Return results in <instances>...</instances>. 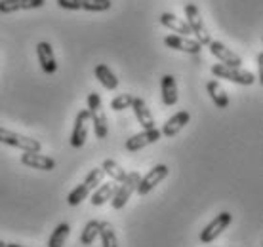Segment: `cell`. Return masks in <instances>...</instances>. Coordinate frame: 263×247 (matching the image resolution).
<instances>
[{"instance_id": "6da1fadb", "label": "cell", "mask_w": 263, "mask_h": 247, "mask_svg": "<svg viewBox=\"0 0 263 247\" xmlns=\"http://www.w3.org/2000/svg\"><path fill=\"white\" fill-rule=\"evenodd\" d=\"M88 114H90V123H93V133L98 139H105L109 133V123H107V116L101 107V97L99 93L92 91L88 95Z\"/></svg>"}, {"instance_id": "7a4b0ae2", "label": "cell", "mask_w": 263, "mask_h": 247, "mask_svg": "<svg viewBox=\"0 0 263 247\" xmlns=\"http://www.w3.org/2000/svg\"><path fill=\"white\" fill-rule=\"evenodd\" d=\"M185 17H187V25L191 29V34L197 36V42L200 46H208L212 42V36L208 33V29L204 25V19L200 15V10H198L195 4H187L185 6Z\"/></svg>"}, {"instance_id": "3957f363", "label": "cell", "mask_w": 263, "mask_h": 247, "mask_svg": "<svg viewBox=\"0 0 263 247\" xmlns=\"http://www.w3.org/2000/svg\"><path fill=\"white\" fill-rule=\"evenodd\" d=\"M210 71L216 78L229 80V82H235V84H240V86H252L254 82H256L254 72L242 71V69H237V67H229V65L217 63V65L212 67Z\"/></svg>"}, {"instance_id": "277c9868", "label": "cell", "mask_w": 263, "mask_h": 247, "mask_svg": "<svg viewBox=\"0 0 263 247\" xmlns=\"http://www.w3.org/2000/svg\"><path fill=\"white\" fill-rule=\"evenodd\" d=\"M0 143L8 145V147H15V149L23 150V152H40L42 145L36 139H31V137L20 135L12 130H6L0 126Z\"/></svg>"}, {"instance_id": "5b68a950", "label": "cell", "mask_w": 263, "mask_h": 247, "mask_svg": "<svg viewBox=\"0 0 263 247\" xmlns=\"http://www.w3.org/2000/svg\"><path fill=\"white\" fill-rule=\"evenodd\" d=\"M139 173L138 171H130L128 175H126V179L122 182H120V187H117V190H115V196L111 198V203L115 209H122L128 203V200H130V196L136 192V187H138L139 182Z\"/></svg>"}, {"instance_id": "8992f818", "label": "cell", "mask_w": 263, "mask_h": 247, "mask_svg": "<svg viewBox=\"0 0 263 247\" xmlns=\"http://www.w3.org/2000/svg\"><path fill=\"white\" fill-rule=\"evenodd\" d=\"M168 173H170V169L166 168L164 163H158V166H155L153 169H149V171H147V175L139 179L138 187H136V192H138L139 196L149 194V192H151L157 184H160V182L164 181L166 177H168Z\"/></svg>"}, {"instance_id": "52a82bcc", "label": "cell", "mask_w": 263, "mask_h": 247, "mask_svg": "<svg viewBox=\"0 0 263 247\" xmlns=\"http://www.w3.org/2000/svg\"><path fill=\"white\" fill-rule=\"evenodd\" d=\"M231 221H233V215L229 211H221L219 215H216V219L208 227H204V230H200V243H212V241H216L217 236L221 234L225 228L231 224Z\"/></svg>"}, {"instance_id": "ba28073f", "label": "cell", "mask_w": 263, "mask_h": 247, "mask_svg": "<svg viewBox=\"0 0 263 247\" xmlns=\"http://www.w3.org/2000/svg\"><path fill=\"white\" fill-rule=\"evenodd\" d=\"M160 131L157 128H153V130H143L141 133H136V135H132L128 141H126L124 149L128 152H138V150L145 149V147H149V145L157 143L158 139H160Z\"/></svg>"}, {"instance_id": "9c48e42d", "label": "cell", "mask_w": 263, "mask_h": 247, "mask_svg": "<svg viewBox=\"0 0 263 247\" xmlns=\"http://www.w3.org/2000/svg\"><path fill=\"white\" fill-rule=\"evenodd\" d=\"M88 128H90V114L88 109L80 111L74 118V128L71 133V145L74 149H80L86 143V137H88Z\"/></svg>"}, {"instance_id": "30bf717a", "label": "cell", "mask_w": 263, "mask_h": 247, "mask_svg": "<svg viewBox=\"0 0 263 247\" xmlns=\"http://www.w3.org/2000/svg\"><path fill=\"white\" fill-rule=\"evenodd\" d=\"M208 46H210L212 55H214L216 59H219L221 65H229V67H237V69H240L242 59L238 57L235 52H231V48H227V46L221 44V42H217V40H212Z\"/></svg>"}, {"instance_id": "8fae6325", "label": "cell", "mask_w": 263, "mask_h": 247, "mask_svg": "<svg viewBox=\"0 0 263 247\" xmlns=\"http://www.w3.org/2000/svg\"><path fill=\"white\" fill-rule=\"evenodd\" d=\"M164 44L172 50H178V52H185V53H191V55H198L202 46L198 44L197 40H191L187 36H179V34H172V36H166Z\"/></svg>"}, {"instance_id": "7c38bea8", "label": "cell", "mask_w": 263, "mask_h": 247, "mask_svg": "<svg viewBox=\"0 0 263 247\" xmlns=\"http://www.w3.org/2000/svg\"><path fill=\"white\" fill-rule=\"evenodd\" d=\"M21 163L27 168L40 169V171H52L55 169V160L50 156H44L40 152H23L21 154Z\"/></svg>"}, {"instance_id": "4fadbf2b", "label": "cell", "mask_w": 263, "mask_h": 247, "mask_svg": "<svg viewBox=\"0 0 263 247\" xmlns=\"http://www.w3.org/2000/svg\"><path fill=\"white\" fill-rule=\"evenodd\" d=\"M36 57H39L40 69L46 74H53V72L58 71V61H55L52 46L48 44V42H39V46H36Z\"/></svg>"}, {"instance_id": "5bb4252c", "label": "cell", "mask_w": 263, "mask_h": 247, "mask_svg": "<svg viewBox=\"0 0 263 247\" xmlns=\"http://www.w3.org/2000/svg\"><path fill=\"white\" fill-rule=\"evenodd\" d=\"M189 120H191V114L187 111H179V112H176L172 118H168L166 120V123H164V128H162V135H166V137H174V135H178L179 131L183 130L185 126L189 123Z\"/></svg>"}, {"instance_id": "9a60e30c", "label": "cell", "mask_w": 263, "mask_h": 247, "mask_svg": "<svg viewBox=\"0 0 263 247\" xmlns=\"http://www.w3.org/2000/svg\"><path fill=\"white\" fill-rule=\"evenodd\" d=\"M130 109H134V114H136L139 126L143 130H153L155 128V118H153L151 111H149V107H147V103H145L143 99L134 97V103H132Z\"/></svg>"}, {"instance_id": "2e32d148", "label": "cell", "mask_w": 263, "mask_h": 247, "mask_svg": "<svg viewBox=\"0 0 263 247\" xmlns=\"http://www.w3.org/2000/svg\"><path fill=\"white\" fill-rule=\"evenodd\" d=\"M160 91H162V103L166 107H174L178 103V84L172 74H164L160 78Z\"/></svg>"}, {"instance_id": "e0dca14e", "label": "cell", "mask_w": 263, "mask_h": 247, "mask_svg": "<svg viewBox=\"0 0 263 247\" xmlns=\"http://www.w3.org/2000/svg\"><path fill=\"white\" fill-rule=\"evenodd\" d=\"M160 23H162L166 29H170L172 33L179 34V36H189V34H191V29L187 25V21L179 19L178 15H174V13H170V12H164L160 15Z\"/></svg>"}, {"instance_id": "ac0fdd59", "label": "cell", "mask_w": 263, "mask_h": 247, "mask_svg": "<svg viewBox=\"0 0 263 247\" xmlns=\"http://www.w3.org/2000/svg\"><path fill=\"white\" fill-rule=\"evenodd\" d=\"M115 190H117V182H101L98 189H93V194L90 196V202L92 205H103L111 200L112 196H115Z\"/></svg>"}, {"instance_id": "d6986e66", "label": "cell", "mask_w": 263, "mask_h": 247, "mask_svg": "<svg viewBox=\"0 0 263 247\" xmlns=\"http://www.w3.org/2000/svg\"><path fill=\"white\" fill-rule=\"evenodd\" d=\"M93 74H96V78L99 80V84L103 86L105 90H117V88H119V78L115 76V72H112L105 63L96 65Z\"/></svg>"}, {"instance_id": "ffe728a7", "label": "cell", "mask_w": 263, "mask_h": 247, "mask_svg": "<svg viewBox=\"0 0 263 247\" xmlns=\"http://www.w3.org/2000/svg\"><path fill=\"white\" fill-rule=\"evenodd\" d=\"M206 90L210 93V99L214 101L217 109H227L229 107V95H227V91L221 88V84L217 82V80H210L208 84H206Z\"/></svg>"}, {"instance_id": "44dd1931", "label": "cell", "mask_w": 263, "mask_h": 247, "mask_svg": "<svg viewBox=\"0 0 263 247\" xmlns=\"http://www.w3.org/2000/svg\"><path fill=\"white\" fill-rule=\"evenodd\" d=\"M99 238H101L103 247H119V240H117V234H115V228L111 222H99Z\"/></svg>"}, {"instance_id": "7402d4cb", "label": "cell", "mask_w": 263, "mask_h": 247, "mask_svg": "<svg viewBox=\"0 0 263 247\" xmlns=\"http://www.w3.org/2000/svg\"><path fill=\"white\" fill-rule=\"evenodd\" d=\"M69 232H71V227L67 222L58 224L55 230L52 232V236H50V240H48V247H63L67 238H69Z\"/></svg>"}, {"instance_id": "603a6c76", "label": "cell", "mask_w": 263, "mask_h": 247, "mask_svg": "<svg viewBox=\"0 0 263 247\" xmlns=\"http://www.w3.org/2000/svg\"><path fill=\"white\" fill-rule=\"evenodd\" d=\"M101 169H103V173L111 177V179H112L115 182H122V181L126 179V175H128V173H126L124 169L120 168L119 163L115 162V160H109V158H107L105 162H103Z\"/></svg>"}, {"instance_id": "cb8c5ba5", "label": "cell", "mask_w": 263, "mask_h": 247, "mask_svg": "<svg viewBox=\"0 0 263 247\" xmlns=\"http://www.w3.org/2000/svg\"><path fill=\"white\" fill-rule=\"evenodd\" d=\"M96 238H99V221H90L86 222L84 230L80 234V243L82 245H92Z\"/></svg>"}, {"instance_id": "d4e9b609", "label": "cell", "mask_w": 263, "mask_h": 247, "mask_svg": "<svg viewBox=\"0 0 263 247\" xmlns=\"http://www.w3.org/2000/svg\"><path fill=\"white\" fill-rule=\"evenodd\" d=\"M90 192H92V190L88 189V184H86V182H82V184H79L77 189H72L71 192H69V196H67V202H69V205H72V208H74V205H80V203L84 202L86 198L90 196Z\"/></svg>"}, {"instance_id": "484cf974", "label": "cell", "mask_w": 263, "mask_h": 247, "mask_svg": "<svg viewBox=\"0 0 263 247\" xmlns=\"http://www.w3.org/2000/svg\"><path fill=\"white\" fill-rule=\"evenodd\" d=\"M82 10H86V12H107V10H111V0H82Z\"/></svg>"}, {"instance_id": "4316f807", "label": "cell", "mask_w": 263, "mask_h": 247, "mask_svg": "<svg viewBox=\"0 0 263 247\" xmlns=\"http://www.w3.org/2000/svg\"><path fill=\"white\" fill-rule=\"evenodd\" d=\"M103 177H105V173H103V169L101 168H93L88 175H86L84 182L88 184V189L93 190V189H98L99 184L103 182Z\"/></svg>"}, {"instance_id": "83f0119b", "label": "cell", "mask_w": 263, "mask_h": 247, "mask_svg": "<svg viewBox=\"0 0 263 247\" xmlns=\"http://www.w3.org/2000/svg\"><path fill=\"white\" fill-rule=\"evenodd\" d=\"M132 103H134V95L122 93V95H117V97L111 101V109L112 111H126V109L132 107Z\"/></svg>"}, {"instance_id": "f1b7e54d", "label": "cell", "mask_w": 263, "mask_h": 247, "mask_svg": "<svg viewBox=\"0 0 263 247\" xmlns=\"http://www.w3.org/2000/svg\"><path fill=\"white\" fill-rule=\"evenodd\" d=\"M21 10V0H0V13H13Z\"/></svg>"}, {"instance_id": "f546056e", "label": "cell", "mask_w": 263, "mask_h": 247, "mask_svg": "<svg viewBox=\"0 0 263 247\" xmlns=\"http://www.w3.org/2000/svg\"><path fill=\"white\" fill-rule=\"evenodd\" d=\"M58 6L63 10H82V0H58Z\"/></svg>"}, {"instance_id": "4dcf8cb0", "label": "cell", "mask_w": 263, "mask_h": 247, "mask_svg": "<svg viewBox=\"0 0 263 247\" xmlns=\"http://www.w3.org/2000/svg\"><path fill=\"white\" fill-rule=\"evenodd\" d=\"M46 0H21V10H34V8H42Z\"/></svg>"}, {"instance_id": "1f68e13d", "label": "cell", "mask_w": 263, "mask_h": 247, "mask_svg": "<svg viewBox=\"0 0 263 247\" xmlns=\"http://www.w3.org/2000/svg\"><path fill=\"white\" fill-rule=\"evenodd\" d=\"M6 247H27V245H17V243H6Z\"/></svg>"}, {"instance_id": "d6a6232c", "label": "cell", "mask_w": 263, "mask_h": 247, "mask_svg": "<svg viewBox=\"0 0 263 247\" xmlns=\"http://www.w3.org/2000/svg\"><path fill=\"white\" fill-rule=\"evenodd\" d=\"M0 247H6V243H4L2 240H0Z\"/></svg>"}]
</instances>
